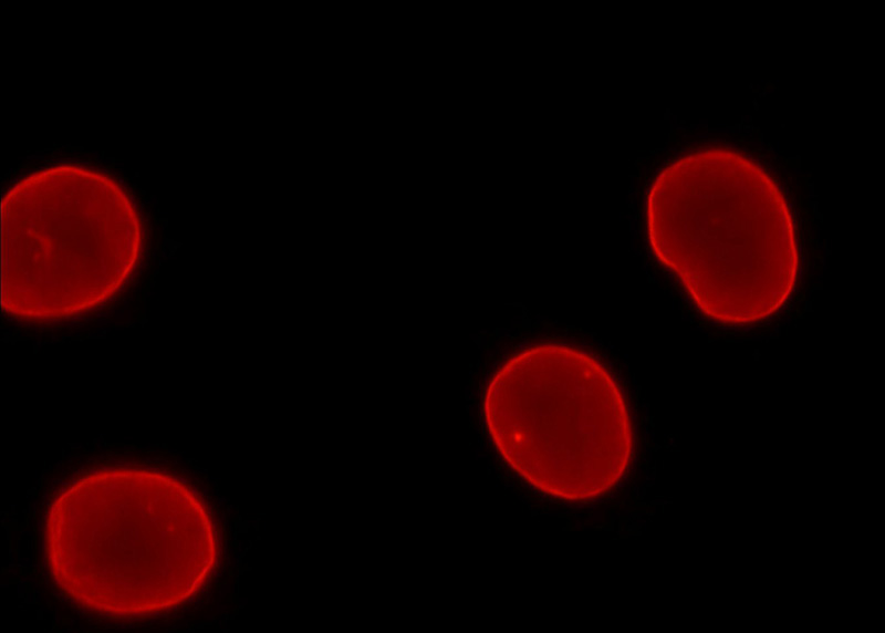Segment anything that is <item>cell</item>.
<instances>
[{
    "label": "cell",
    "instance_id": "cell-1",
    "mask_svg": "<svg viewBox=\"0 0 885 633\" xmlns=\"http://www.w3.org/2000/svg\"><path fill=\"white\" fill-rule=\"evenodd\" d=\"M654 255L709 320L762 322L788 301L799 255L781 190L753 160L709 147L669 164L647 198Z\"/></svg>",
    "mask_w": 885,
    "mask_h": 633
},
{
    "label": "cell",
    "instance_id": "cell-2",
    "mask_svg": "<svg viewBox=\"0 0 885 633\" xmlns=\"http://www.w3.org/2000/svg\"><path fill=\"white\" fill-rule=\"evenodd\" d=\"M483 417L506 464L556 499L603 496L633 456L618 383L596 356L573 345L538 343L508 359L486 387Z\"/></svg>",
    "mask_w": 885,
    "mask_h": 633
},
{
    "label": "cell",
    "instance_id": "cell-3",
    "mask_svg": "<svg viewBox=\"0 0 885 633\" xmlns=\"http://www.w3.org/2000/svg\"><path fill=\"white\" fill-rule=\"evenodd\" d=\"M2 307L53 320L107 300L135 266L140 229L115 181L77 167L43 170L2 204Z\"/></svg>",
    "mask_w": 885,
    "mask_h": 633
}]
</instances>
